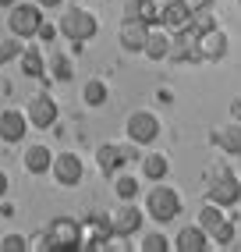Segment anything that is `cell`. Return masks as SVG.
Instances as JSON below:
<instances>
[{
  "mask_svg": "<svg viewBox=\"0 0 241 252\" xmlns=\"http://www.w3.org/2000/svg\"><path fill=\"white\" fill-rule=\"evenodd\" d=\"M57 29H60V36H67L75 46H82V43H89L99 32V22H96V14L85 11V7H67Z\"/></svg>",
  "mask_w": 241,
  "mask_h": 252,
  "instance_id": "1",
  "label": "cell"
},
{
  "mask_svg": "<svg viewBox=\"0 0 241 252\" xmlns=\"http://www.w3.org/2000/svg\"><path fill=\"white\" fill-rule=\"evenodd\" d=\"M146 213L156 224H170L174 217H181V195L174 189H167L163 181H156V189H149L146 195Z\"/></svg>",
  "mask_w": 241,
  "mask_h": 252,
  "instance_id": "2",
  "label": "cell"
},
{
  "mask_svg": "<svg viewBox=\"0 0 241 252\" xmlns=\"http://www.w3.org/2000/svg\"><path fill=\"white\" fill-rule=\"evenodd\" d=\"M43 25V7L39 4H25V0H18L14 7H7V29L11 36L18 39H32Z\"/></svg>",
  "mask_w": 241,
  "mask_h": 252,
  "instance_id": "3",
  "label": "cell"
},
{
  "mask_svg": "<svg viewBox=\"0 0 241 252\" xmlns=\"http://www.w3.org/2000/svg\"><path fill=\"white\" fill-rule=\"evenodd\" d=\"M206 199H210V203H216V206H223V210H231V206L241 203V185L231 178L227 167H216V171L210 174V189H206Z\"/></svg>",
  "mask_w": 241,
  "mask_h": 252,
  "instance_id": "4",
  "label": "cell"
},
{
  "mask_svg": "<svg viewBox=\"0 0 241 252\" xmlns=\"http://www.w3.org/2000/svg\"><path fill=\"white\" fill-rule=\"evenodd\" d=\"M199 227H206V234H210L216 245H231L234 242V220L223 217V206H216V203H206L199 210Z\"/></svg>",
  "mask_w": 241,
  "mask_h": 252,
  "instance_id": "5",
  "label": "cell"
},
{
  "mask_svg": "<svg viewBox=\"0 0 241 252\" xmlns=\"http://www.w3.org/2000/svg\"><path fill=\"white\" fill-rule=\"evenodd\" d=\"M142 220H146V213L135 206V199H128V203H120L114 213H110V227H114V238H135L139 234V227H142Z\"/></svg>",
  "mask_w": 241,
  "mask_h": 252,
  "instance_id": "6",
  "label": "cell"
},
{
  "mask_svg": "<svg viewBox=\"0 0 241 252\" xmlns=\"http://www.w3.org/2000/svg\"><path fill=\"white\" fill-rule=\"evenodd\" d=\"M50 242H54V252H75L82 249V224L71 220V217H57L50 220Z\"/></svg>",
  "mask_w": 241,
  "mask_h": 252,
  "instance_id": "7",
  "label": "cell"
},
{
  "mask_svg": "<svg viewBox=\"0 0 241 252\" xmlns=\"http://www.w3.org/2000/svg\"><path fill=\"white\" fill-rule=\"evenodd\" d=\"M124 135L131 142H139V146L156 142V135H160V117L152 114V110H135L128 117V125H124Z\"/></svg>",
  "mask_w": 241,
  "mask_h": 252,
  "instance_id": "8",
  "label": "cell"
},
{
  "mask_svg": "<svg viewBox=\"0 0 241 252\" xmlns=\"http://www.w3.org/2000/svg\"><path fill=\"white\" fill-rule=\"evenodd\" d=\"M25 114H29V125H32V128H54L57 117H60L57 99L50 96V93H36V96L25 103Z\"/></svg>",
  "mask_w": 241,
  "mask_h": 252,
  "instance_id": "9",
  "label": "cell"
},
{
  "mask_svg": "<svg viewBox=\"0 0 241 252\" xmlns=\"http://www.w3.org/2000/svg\"><path fill=\"white\" fill-rule=\"evenodd\" d=\"M170 61H178V64H199V61H202V50H199V32H195L192 25L170 36Z\"/></svg>",
  "mask_w": 241,
  "mask_h": 252,
  "instance_id": "10",
  "label": "cell"
},
{
  "mask_svg": "<svg viewBox=\"0 0 241 252\" xmlns=\"http://www.w3.org/2000/svg\"><path fill=\"white\" fill-rule=\"evenodd\" d=\"M25 135H29V114L14 110V107L0 110V142H7V146H18Z\"/></svg>",
  "mask_w": 241,
  "mask_h": 252,
  "instance_id": "11",
  "label": "cell"
},
{
  "mask_svg": "<svg viewBox=\"0 0 241 252\" xmlns=\"http://www.w3.org/2000/svg\"><path fill=\"white\" fill-rule=\"evenodd\" d=\"M50 174H54V181H57V185L71 189V185H78V181H82L85 167H82L78 153H57V157H54V167H50Z\"/></svg>",
  "mask_w": 241,
  "mask_h": 252,
  "instance_id": "12",
  "label": "cell"
},
{
  "mask_svg": "<svg viewBox=\"0 0 241 252\" xmlns=\"http://www.w3.org/2000/svg\"><path fill=\"white\" fill-rule=\"evenodd\" d=\"M227 32H223L220 25H213V29H206V32H199V50H202V61H223L227 57Z\"/></svg>",
  "mask_w": 241,
  "mask_h": 252,
  "instance_id": "13",
  "label": "cell"
},
{
  "mask_svg": "<svg viewBox=\"0 0 241 252\" xmlns=\"http://www.w3.org/2000/svg\"><path fill=\"white\" fill-rule=\"evenodd\" d=\"M149 32H152V25H146V22H124L120 32H117V39H120V46H124L128 54H146Z\"/></svg>",
  "mask_w": 241,
  "mask_h": 252,
  "instance_id": "14",
  "label": "cell"
},
{
  "mask_svg": "<svg viewBox=\"0 0 241 252\" xmlns=\"http://www.w3.org/2000/svg\"><path fill=\"white\" fill-rule=\"evenodd\" d=\"M160 25L167 32H181V29L192 25V11H188L184 0H170V4L160 7Z\"/></svg>",
  "mask_w": 241,
  "mask_h": 252,
  "instance_id": "15",
  "label": "cell"
},
{
  "mask_svg": "<svg viewBox=\"0 0 241 252\" xmlns=\"http://www.w3.org/2000/svg\"><path fill=\"white\" fill-rule=\"evenodd\" d=\"M124 22H146L156 29L160 25V4L156 0H124Z\"/></svg>",
  "mask_w": 241,
  "mask_h": 252,
  "instance_id": "16",
  "label": "cell"
},
{
  "mask_svg": "<svg viewBox=\"0 0 241 252\" xmlns=\"http://www.w3.org/2000/svg\"><path fill=\"white\" fill-rule=\"evenodd\" d=\"M124 163H128V160H124V153H120V146L107 142V146L96 149V167H99V174L114 178V174H120V167H124Z\"/></svg>",
  "mask_w": 241,
  "mask_h": 252,
  "instance_id": "17",
  "label": "cell"
},
{
  "mask_svg": "<svg viewBox=\"0 0 241 252\" xmlns=\"http://www.w3.org/2000/svg\"><path fill=\"white\" fill-rule=\"evenodd\" d=\"M174 249L181 252H206L210 249V234H206V227H181L178 231V238H174Z\"/></svg>",
  "mask_w": 241,
  "mask_h": 252,
  "instance_id": "18",
  "label": "cell"
},
{
  "mask_svg": "<svg viewBox=\"0 0 241 252\" xmlns=\"http://www.w3.org/2000/svg\"><path fill=\"white\" fill-rule=\"evenodd\" d=\"M213 142L231 157H241V121H231V125H220L213 131Z\"/></svg>",
  "mask_w": 241,
  "mask_h": 252,
  "instance_id": "19",
  "label": "cell"
},
{
  "mask_svg": "<svg viewBox=\"0 0 241 252\" xmlns=\"http://www.w3.org/2000/svg\"><path fill=\"white\" fill-rule=\"evenodd\" d=\"M22 160H25V171L29 174H50V167H54V153H50V146H29Z\"/></svg>",
  "mask_w": 241,
  "mask_h": 252,
  "instance_id": "20",
  "label": "cell"
},
{
  "mask_svg": "<svg viewBox=\"0 0 241 252\" xmlns=\"http://www.w3.org/2000/svg\"><path fill=\"white\" fill-rule=\"evenodd\" d=\"M18 64H22V75L25 78H46V57H43L39 46H25Z\"/></svg>",
  "mask_w": 241,
  "mask_h": 252,
  "instance_id": "21",
  "label": "cell"
},
{
  "mask_svg": "<svg viewBox=\"0 0 241 252\" xmlns=\"http://www.w3.org/2000/svg\"><path fill=\"white\" fill-rule=\"evenodd\" d=\"M139 167H142V178H146V181H163V178L170 174V160H167L163 153H149V157H142Z\"/></svg>",
  "mask_w": 241,
  "mask_h": 252,
  "instance_id": "22",
  "label": "cell"
},
{
  "mask_svg": "<svg viewBox=\"0 0 241 252\" xmlns=\"http://www.w3.org/2000/svg\"><path fill=\"white\" fill-rule=\"evenodd\" d=\"M146 57H149V61H163V57H170V36H167V29H163V25L149 32Z\"/></svg>",
  "mask_w": 241,
  "mask_h": 252,
  "instance_id": "23",
  "label": "cell"
},
{
  "mask_svg": "<svg viewBox=\"0 0 241 252\" xmlns=\"http://www.w3.org/2000/svg\"><path fill=\"white\" fill-rule=\"evenodd\" d=\"M82 99L89 107H103V103H107V82H103V78H89L82 86Z\"/></svg>",
  "mask_w": 241,
  "mask_h": 252,
  "instance_id": "24",
  "label": "cell"
},
{
  "mask_svg": "<svg viewBox=\"0 0 241 252\" xmlns=\"http://www.w3.org/2000/svg\"><path fill=\"white\" fill-rule=\"evenodd\" d=\"M46 68H50V75H54L57 82H71V57H64V54H50V61H46Z\"/></svg>",
  "mask_w": 241,
  "mask_h": 252,
  "instance_id": "25",
  "label": "cell"
},
{
  "mask_svg": "<svg viewBox=\"0 0 241 252\" xmlns=\"http://www.w3.org/2000/svg\"><path fill=\"white\" fill-rule=\"evenodd\" d=\"M114 192L120 195V203H128V199H135V195H139V181H135L131 174H117V181H114Z\"/></svg>",
  "mask_w": 241,
  "mask_h": 252,
  "instance_id": "26",
  "label": "cell"
},
{
  "mask_svg": "<svg viewBox=\"0 0 241 252\" xmlns=\"http://www.w3.org/2000/svg\"><path fill=\"white\" fill-rule=\"evenodd\" d=\"M22 39L18 36H11V39H4V43H0V68H4V64H11V61H18L22 57Z\"/></svg>",
  "mask_w": 241,
  "mask_h": 252,
  "instance_id": "27",
  "label": "cell"
},
{
  "mask_svg": "<svg viewBox=\"0 0 241 252\" xmlns=\"http://www.w3.org/2000/svg\"><path fill=\"white\" fill-rule=\"evenodd\" d=\"M142 252H167V249H174L167 242V234H160V231H149L146 238H142V245H139Z\"/></svg>",
  "mask_w": 241,
  "mask_h": 252,
  "instance_id": "28",
  "label": "cell"
},
{
  "mask_svg": "<svg viewBox=\"0 0 241 252\" xmlns=\"http://www.w3.org/2000/svg\"><path fill=\"white\" fill-rule=\"evenodd\" d=\"M25 249H29V238H22V234H7L0 242V252H25Z\"/></svg>",
  "mask_w": 241,
  "mask_h": 252,
  "instance_id": "29",
  "label": "cell"
},
{
  "mask_svg": "<svg viewBox=\"0 0 241 252\" xmlns=\"http://www.w3.org/2000/svg\"><path fill=\"white\" fill-rule=\"evenodd\" d=\"M57 32H60L57 25H50V22L43 18V25H39V32H36V36H39L43 43H50V46H54V39H57Z\"/></svg>",
  "mask_w": 241,
  "mask_h": 252,
  "instance_id": "30",
  "label": "cell"
},
{
  "mask_svg": "<svg viewBox=\"0 0 241 252\" xmlns=\"http://www.w3.org/2000/svg\"><path fill=\"white\" fill-rule=\"evenodd\" d=\"M184 4H188V11L195 14V11H210V7H213V0H184Z\"/></svg>",
  "mask_w": 241,
  "mask_h": 252,
  "instance_id": "31",
  "label": "cell"
},
{
  "mask_svg": "<svg viewBox=\"0 0 241 252\" xmlns=\"http://www.w3.org/2000/svg\"><path fill=\"white\" fill-rule=\"evenodd\" d=\"M231 117H234V121H241V96H234V103H231Z\"/></svg>",
  "mask_w": 241,
  "mask_h": 252,
  "instance_id": "32",
  "label": "cell"
},
{
  "mask_svg": "<svg viewBox=\"0 0 241 252\" xmlns=\"http://www.w3.org/2000/svg\"><path fill=\"white\" fill-rule=\"evenodd\" d=\"M7 185H11V181H7V174H4V171H0V199H4V195H7Z\"/></svg>",
  "mask_w": 241,
  "mask_h": 252,
  "instance_id": "33",
  "label": "cell"
},
{
  "mask_svg": "<svg viewBox=\"0 0 241 252\" xmlns=\"http://www.w3.org/2000/svg\"><path fill=\"white\" fill-rule=\"evenodd\" d=\"M36 4H39V7H60L64 0H36Z\"/></svg>",
  "mask_w": 241,
  "mask_h": 252,
  "instance_id": "34",
  "label": "cell"
},
{
  "mask_svg": "<svg viewBox=\"0 0 241 252\" xmlns=\"http://www.w3.org/2000/svg\"><path fill=\"white\" fill-rule=\"evenodd\" d=\"M14 4H18V0H0V7H14Z\"/></svg>",
  "mask_w": 241,
  "mask_h": 252,
  "instance_id": "35",
  "label": "cell"
},
{
  "mask_svg": "<svg viewBox=\"0 0 241 252\" xmlns=\"http://www.w3.org/2000/svg\"><path fill=\"white\" fill-rule=\"evenodd\" d=\"M238 4H241V0H238Z\"/></svg>",
  "mask_w": 241,
  "mask_h": 252,
  "instance_id": "36",
  "label": "cell"
}]
</instances>
